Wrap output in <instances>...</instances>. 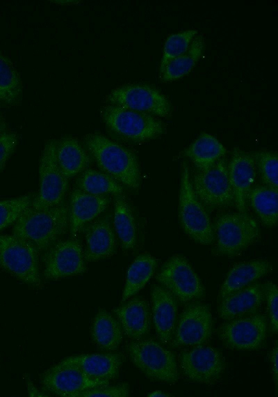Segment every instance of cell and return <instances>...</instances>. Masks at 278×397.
Listing matches in <instances>:
<instances>
[{
  "mask_svg": "<svg viewBox=\"0 0 278 397\" xmlns=\"http://www.w3.org/2000/svg\"><path fill=\"white\" fill-rule=\"evenodd\" d=\"M84 143L104 173L130 189L140 187L139 164L133 152L98 132L86 135Z\"/></svg>",
  "mask_w": 278,
  "mask_h": 397,
  "instance_id": "obj_1",
  "label": "cell"
},
{
  "mask_svg": "<svg viewBox=\"0 0 278 397\" xmlns=\"http://www.w3.org/2000/svg\"><path fill=\"white\" fill-rule=\"evenodd\" d=\"M68 212V206L64 203L47 209L29 205L14 224L13 235L30 242L39 252L46 251L66 233Z\"/></svg>",
  "mask_w": 278,
  "mask_h": 397,
  "instance_id": "obj_2",
  "label": "cell"
},
{
  "mask_svg": "<svg viewBox=\"0 0 278 397\" xmlns=\"http://www.w3.org/2000/svg\"><path fill=\"white\" fill-rule=\"evenodd\" d=\"M213 226L215 236L213 253L217 256H236L260 238L257 221L246 212L222 214Z\"/></svg>",
  "mask_w": 278,
  "mask_h": 397,
  "instance_id": "obj_3",
  "label": "cell"
},
{
  "mask_svg": "<svg viewBox=\"0 0 278 397\" xmlns=\"http://www.w3.org/2000/svg\"><path fill=\"white\" fill-rule=\"evenodd\" d=\"M126 351L133 364L147 377L164 383H175L179 372L175 355L153 339L129 342Z\"/></svg>",
  "mask_w": 278,
  "mask_h": 397,
  "instance_id": "obj_4",
  "label": "cell"
},
{
  "mask_svg": "<svg viewBox=\"0 0 278 397\" xmlns=\"http://www.w3.org/2000/svg\"><path fill=\"white\" fill-rule=\"evenodd\" d=\"M99 114L110 130L133 142L154 139L165 132L163 122L147 114L108 104L100 108Z\"/></svg>",
  "mask_w": 278,
  "mask_h": 397,
  "instance_id": "obj_5",
  "label": "cell"
},
{
  "mask_svg": "<svg viewBox=\"0 0 278 397\" xmlns=\"http://www.w3.org/2000/svg\"><path fill=\"white\" fill-rule=\"evenodd\" d=\"M178 209L181 228L190 239L203 245L214 242L213 226L210 217L193 191L189 167L185 162L181 166Z\"/></svg>",
  "mask_w": 278,
  "mask_h": 397,
  "instance_id": "obj_6",
  "label": "cell"
},
{
  "mask_svg": "<svg viewBox=\"0 0 278 397\" xmlns=\"http://www.w3.org/2000/svg\"><path fill=\"white\" fill-rule=\"evenodd\" d=\"M38 254L37 248L26 240L0 234V268L35 288L42 286Z\"/></svg>",
  "mask_w": 278,
  "mask_h": 397,
  "instance_id": "obj_7",
  "label": "cell"
},
{
  "mask_svg": "<svg viewBox=\"0 0 278 397\" xmlns=\"http://www.w3.org/2000/svg\"><path fill=\"white\" fill-rule=\"evenodd\" d=\"M56 140L48 141L43 148L39 164L40 187L30 206L47 209L63 203L68 189V178L61 171L56 158Z\"/></svg>",
  "mask_w": 278,
  "mask_h": 397,
  "instance_id": "obj_8",
  "label": "cell"
},
{
  "mask_svg": "<svg viewBox=\"0 0 278 397\" xmlns=\"http://www.w3.org/2000/svg\"><path fill=\"white\" fill-rule=\"evenodd\" d=\"M112 104L156 117L168 118L172 107L166 95L157 88L144 84H129L113 90L106 98Z\"/></svg>",
  "mask_w": 278,
  "mask_h": 397,
  "instance_id": "obj_9",
  "label": "cell"
},
{
  "mask_svg": "<svg viewBox=\"0 0 278 397\" xmlns=\"http://www.w3.org/2000/svg\"><path fill=\"white\" fill-rule=\"evenodd\" d=\"M157 281L181 303L204 297L205 288L188 260L175 254L167 259L156 276Z\"/></svg>",
  "mask_w": 278,
  "mask_h": 397,
  "instance_id": "obj_10",
  "label": "cell"
},
{
  "mask_svg": "<svg viewBox=\"0 0 278 397\" xmlns=\"http://www.w3.org/2000/svg\"><path fill=\"white\" fill-rule=\"evenodd\" d=\"M191 183L195 195L206 206L226 207L234 201L228 162L223 157L206 169L197 170Z\"/></svg>",
  "mask_w": 278,
  "mask_h": 397,
  "instance_id": "obj_11",
  "label": "cell"
},
{
  "mask_svg": "<svg viewBox=\"0 0 278 397\" xmlns=\"http://www.w3.org/2000/svg\"><path fill=\"white\" fill-rule=\"evenodd\" d=\"M266 333V317L256 313L226 320L218 329L223 345L240 351L259 350L265 342Z\"/></svg>",
  "mask_w": 278,
  "mask_h": 397,
  "instance_id": "obj_12",
  "label": "cell"
},
{
  "mask_svg": "<svg viewBox=\"0 0 278 397\" xmlns=\"http://www.w3.org/2000/svg\"><path fill=\"white\" fill-rule=\"evenodd\" d=\"M179 366L189 381L212 384L224 373L225 361L217 348L201 345L182 351L179 357Z\"/></svg>",
  "mask_w": 278,
  "mask_h": 397,
  "instance_id": "obj_13",
  "label": "cell"
},
{
  "mask_svg": "<svg viewBox=\"0 0 278 397\" xmlns=\"http://www.w3.org/2000/svg\"><path fill=\"white\" fill-rule=\"evenodd\" d=\"M213 321L207 304H188L177 320L171 346L181 348L206 344L211 338Z\"/></svg>",
  "mask_w": 278,
  "mask_h": 397,
  "instance_id": "obj_14",
  "label": "cell"
},
{
  "mask_svg": "<svg viewBox=\"0 0 278 397\" xmlns=\"http://www.w3.org/2000/svg\"><path fill=\"white\" fill-rule=\"evenodd\" d=\"M87 271L83 249L76 238L55 242L44 256L43 275L47 279H59L80 275Z\"/></svg>",
  "mask_w": 278,
  "mask_h": 397,
  "instance_id": "obj_15",
  "label": "cell"
},
{
  "mask_svg": "<svg viewBox=\"0 0 278 397\" xmlns=\"http://www.w3.org/2000/svg\"><path fill=\"white\" fill-rule=\"evenodd\" d=\"M109 382L92 379L79 368L60 363L48 368L40 377L42 389L60 397H76L83 391L109 384Z\"/></svg>",
  "mask_w": 278,
  "mask_h": 397,
  "instance_id": "obj_16",
  "label": "cell"
},
{
  "mask_svg": "<svg viewBox=\"0 0 278 397\" xmlns=\"http://www.w3.org/2000/svg\"><path fill=\"white\" fill-rule=\"evenodd\" d=\"M228 173L236 208L240 212H246L247 196L256 175L252 154L234 148L228 163Z\"/></svg>",
  "mask_w": 278,
  "mask_h": 397,
  "instance_id": "obj_17",
  "label": "cell"
},
{
  "mask_svg": "<svg viewBox=\"0 0 278 397\" xmlns=\"http://www.w3.org/2000/svg\"><path fill=\"white\" fill-rule=\"evenodd\" d=\"M123 361L122 353L109 352L79 354L58 363L74 366L92 379L110 381L118 376Z\"/></svg>",
  "mask_w": 278,
  "mask_h": 397,
  "instance_id": "obj_18",
  "label": "cell"
},
{
  "mask_svg": "<svg viewBox=\"0 0 278 397\" xmlns=\"http://www.w3.org/2000/svg\"><path fill=\"white\" fill-rule=\"evenodd\" d=\"M152 319L159 341L170 343L177 320V302L167 289L153 285L151 290Z\"/></svg>",
  "mask_w": 278,
  "mask_h": 397,
  "instance_id": "obj_19",
  "label": "cell"
},
{
  "mask_svg": "<svg viewBox=\"0 0 278 397\" xmlns=\"http://www.w3.org/2000/svg\"><path fill=\"white\" fill-rule=\"evenodd\" d=\"M109 200L106 196H97L74 189L70 196L69 226L72 238L86 224L97 218L108 207Z\"/></svg>",
  "mask_w": 278,
  "mask_h": 397,
  "instance_id": "obj_20",
  "label": "cell"
},
{
  "mask_svg": "<svg viewBox=\"0 0 278 397\" xmlns=\"http://www.w3.org/2000/svg\"><path fill=\"white\" fill-rule=\"evenodd\" d=\"M264 299L263 285L250 283L222 299L219 302L218 315L224 320L255 313Z\"/></svg>",
  "mask_w": 278,
  "mask_h": 397,
  "instance_id": "obj_21",
  "label": "cell"
},
{
  "mask_svg": "<svg viewBox=\"0 0 278 397\" xmlns=\"http://www.w3.org/2000/svg\"><path fill=\"white\" fill-rule=\"evenodd\" d=\"M83 233V255L85 261H98L115 254L116 239L108 219L101 218L93 220L85 226Z\"/></svg>",
  "mask_w": 278,
  "mask_h": 397,
  "instance_id": "obj_22",
  "label": "cell"
},
{
  "mask_svg": "<svg viewBox=\"0 0 278 397\" xmlns=\"http://www.w3.org/2000/svg\"><path fill=\"white\" fill-rule=\"evenodd\" d=\"M128 300V299H127ZM123 332L133 340L142 338L151 329V316L148 302L135 297L113 310Z\"/></svg>",
  "mask_w": 278,
  "mask_h": 397,
  "instance_id": "obj_23",
  "label": "cell"
},
{
  "mask_svg": "<svg viewBox=\"0 0 278 397\" xmlns=\"http://www.w3.org/2000/svg\"><path fill=\"white\" fill-rule=\"evenodd\" d=\"M271 270V263L265 259H252L235 263L220 288L218 302L229 294L255 282Z\"/></svg>",
  "mask_w": 278,
  "mask_h": 397,
  "instance_id": "obj_24",
  "label": "cell"
},
{
  "mask_svg": "<svg viewBox=\"0 0 278 397\" xmlns=\"http://www.w3.org/2000/svg\"><path fill=\"white\" fill-rule=\"evenodd\" d=\"M123 331L119 321L104 309H99L90 327L93 343L100 349L113 352L121 344Z\"/></svg>",
  "mask_w": 278,
  "mask_h": 397,
  "instance_id": "obj_25",
  "label": "cell"
},
{
  "mask_svg": "<svg viewBox=\"0 0 278 397\" xmlns=\"http://www.w3.org/2000/svg\"><path fill=\"white\" fill-rule=\"evenodd\" d=\"M58 164L69 179L83 172L90 166L91 159L77 139L64 137L57 142Z\"/></svg>",
  "mask_w": 278,
  "mask_h": 397,
  "instance_id": "obj_26",
  "label": "cell"
},
{
  "mask_svg": "<svg viewBox=\"0 0 278 397\" xmlns=\"http://www.w3.org/2000/svg\"><path fill=\"white\" fill-rule=\"evenodd\" d=\"M227 153V148L216 137L202 132L183 150V155L190 159L197 170H202L222 158Z\"/></svg>",
  "mask_w": 278,
  "mask_h": 397,
  "instance_id": "obj_27",
  "label": "cell"
},
{
  "mask_svg": "<svg viewBox=\"0 0 278 397\" xmlns=\"http://www.w3.org/2000/svg\"><path fill=\"white\" fill-rule=\"evenodd\" d=\"M158 265L155 257L148 253L138 255L129 265L120 304L138 293L153 277Z\"/></svg>",
  "mask_w": 278,
  "mask_h": 397,
  "instance_id": "obj_28",
  "label": "cell"
},
{
  "mask_svg": "<svg viewBox=\"0 0 278 397\" xmlns=\"http://www.w3.org/2000/svg\"><path fill=\"white\" fill-rule=\"evenodd\" d=\"M113 226L124 250L134 249L137 242V228L132 209L122 194L115 195Z\"/></svg>",
  "mask_w": 278,
  "mask_h": 397,
  "instance_id": "obj_29",
  "label": "cell"
},
{
  "mask_svg": "<svg viewBox=\"0 0 278 397\" xmlns=\"http://www.w3.org/2000/svg\"><path fill=\"white\" fill-rule=\"evenodd\" d=\"M205 47L204 39L197 34L191 42L188 50L165 66L159 75L162 82H171L179 79L189 74L195 68Z\"/></svg>",
  "mask_w": 278,
  "mask_h": 397,
  "instance_id": "obj_30",
  "label": "cell"
},
{
  "mask_svg": "<svg viewBox=\"0 0 278 397\" xmlns=\"http://www.w3.org/2000/svg\"><path fill=\"white\" fill-rule=\"evenodd\" d=\"M247 200L265 226L273 227L277 224L278 189L265 185L254 187L250 189Z\"/></svg>",
  "mask_w": 278,
  "mask_h": 397,
  "instance_id": "obj_31",
  "label": "cell"
},
{
  "mask_svg": "<svg viewBox=\"0 0 278 397\" xmlns=\"http://www.w3.org/2000/svg\"><path fill=\"white\" fill-rule=\"evenodd\" d=\"M22 93L19 74L10 59L0 52V102L15 105L19 102Z\"/></svg>",
  "mask_w": 278,
  "mask_h": 397,
  "instance_id": "obj_32",
  "label": "cell"
},
{
  "mask_svg": "<svg viewBox=\"0 0 278 397\" xmlns=\"http://www.w3.org/2000/svg\"><path fill=\"white\" fill-rule=\"evenodd\" d=\"M77 187L81 190L97 196L122 194V186L108 174L87 169L79 177Z\"/></svg>",
  "mask_w": 278,
  "mask_h": 397,
  "instance_id": "obj_33",
  "label": "cell"
},
{
  "mask_svg": "<svg viewBox=\"0 0 278 397\" xmlns=\"http://www.w3.org/2000/svg\"><path fill=\"white\" fill-rule=\"evenodd\" d=\"M197 34V30L188 29L171 34L167 37L163 46V55L159 65V75L168 63L188 50Z\"/></svg>",
  "mask_w": 278,
  "mask_h": 397,
  "instance_id": "obj_34",
  "label": "cell"
},
{
  "mask_svg": "<svg viewBox=\"0 0 278 397\" xmlns=\"http://www.w3.org/2000/svg\"><path fill=\"white\" fill-rule=\"evenodd\" d=\"M256 166L265 186L278 189V156L274 151L261 150L252 153Z\"/></svg>",
  "mask_w": 278,
  "mask_h": 397,
  "instance_id": "obj_35",
  "label": "cell"
},
{
  "mask_svg": "<svg viewBox=\"0 0 278 397\" xmlns=\"http://www.w3.org/2000/svg\"><path fill=\"white\" fill-rule=\"evenodd\" d=\"M31 201L29 194L0 200V231L15 224Z\"/></svg>",
  "mask_w": 278,
  "mask_h": 397,
  "instance_id": "obj_36",
  "label": "cell"
},
{
  "mask_svg": "<svg viewBox=\"0 0 278 397\" xmlns=\"http://www.w3.org/2000/svg\"><path fill=\"white\" fill-rule=\"evenodd\" d=\"M130 395L129 385L127 383H120L115 385H103L83 391L76 397H127Z\"/></svg>",
  "mask_w": 278,
  "mask_h": 397,
  "instance_id": "obj_37",
  "label": "cell"
},
{
  "mask_svg": "<svg viewBox=\"0 0 278 397\" xmlns=\"http://www.w3.org/2000/svg\"><path fill=\"white\" fill-rule=\"evenodd\" d=\"M264 299H266L270 331L275 334L278 332L277 319V287L271 281L263 284Z\"/></svg>",
  "mask_w": 278,
  "mask_h": 397,
  "instance_id": "obj_38",
  "label": "cell"
},
{
  "mask_svg": "<svg viewBox=\"0 0 278 397\" xmlns=\"http://www.w3.org/2000/svg\"><path fill=\"white\" fill-rule=\"evenodd\" d=\"M18 142L17 134L7 130L0 133V172L4 169Z\"/></svg>",
  "mask_w": 278,
  "mask_h": 397,
  "instance_id": "obj_39",
  "label": "cell"
},
{
  "mask_svg": "<svg viewBox=\"0 0 278 397\" xmlns=\"http://www.w3.org/2000/svg\"><path fill=\"white\" fill-rule=\"evenodd\" d=\"M277 355H278V346H277V341H276L275 346L272 348L270 354L271 371L274 382L275 384L276 393H277V385H278Z\"/></svg>",
  "mask_w": 278,
  "mask_h": 397,
  "instance_id": "obj_40",
  "label": "cell"
},
{
  "mask_svg": "<svg viewBox=\"0 0 278 397\" xmlns=\"http://www.w3.org/2000/svg\"><path fill=\"white\" fill-rule=\"evenodd\" d=\"M25 382L27 389L28 396L30 397H36V396H49V395L45 394L43 392H41L39 389H38L34 384L32 382L31 380L30 379L29 376L27 375H25Z\"/></svg>",
  "mask_w": 278,
  "mask_h": 397,
  "instance_id": "obj_41",
  "label": "cell"
},
{
  "mask_svg": "<svg viewBox=\"0 0 278 397\" xmlns=\"http://www.w3.org/2000/svg\"><path fill=\"white\" fill-rule=\"evenodd\" d=\"M148 396H151V397H156V396H159V397H167V396H171L170 394H166L162 391H159V390H156V391H154L151 393H149L148 395Z\"/></svg>",
  "mask_w": 278,
  "mask_h": 397,
  "instance_id": "obj_42",
  "label": "cell"
},
{
  "mask_svg": "<svg viewBox=\"0 0 278 397\" xmlns=\"http://www.w3.org/2000/svg\"><path fill=\"white\" fill-rule=\"evenodd\" d=\"M7 129V125L4 119L0 116V133L6 131Z\"/></svg>",
  "mask_w": 278,
  "mask_h": 397,
  "instance_id": "obj_43",
  "label": "cell"
},
{
  "mask_svg": "<svg viewBox=\"0 0 278 397\" xmlns=\"http://www.w3.org/2000/svg\"><path fill=\"white\" fill-rule=\"evenodd\" d=\"M53 3H57L58 4H75L80 1H52Z\"/></svg>",
  "mask_w": 278,
  "mask_h": 397,
  "instance_id": "obj_44",
  "label": "cell"
},
{
  "mask_svg": "<svg viewBox=\"0 0 278 397\" xmlns=\"http://www.w3.org/2000/svg\"><path fill=\"white\" fill-rule=\"evenodd\" d=\"M0 103H1V102H0Z\"/></svg>",
  "mask_w": 278,
  "mask_h": 397,
  "instance_id": "obj_45",
  "label": "cell"
}]
</instances>
